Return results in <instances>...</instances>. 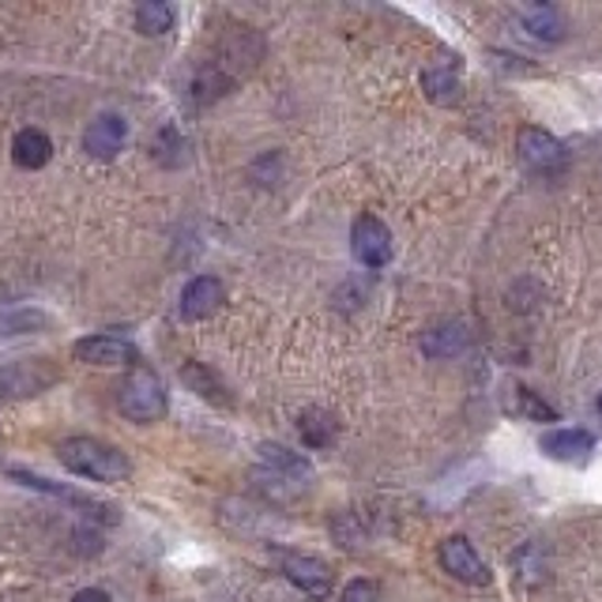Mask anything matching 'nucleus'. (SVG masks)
Segmentation results:
<instances>
[{
	"instance_id": "nucleus-1",
	"label": "nucleus",
	"mask_w": 602,
	"mask_h": 602,
	"mask_svg": "<svg viewBox=\"0 0 602 602\" xmlns=\"http://www.w3.org/2000/svg\"><path fill=\"white\" fill-rule=\"evenodd\" d=\"M57 459L79 478H91V482H125L132 475V464L125 452L102 445L94 437H68L57 445Z\"/></svg>"
},
{
	"instance_id": "nucleus-2",
	"label": "nucleus",
	"mask_w": 602,
	"mask_h": 602,
	"mask_svg": "<svg viewBox=\"0 0 602 602\" xmlns=\"http://www.w3.org/2000/svg\"><path fill=\"white\" fill-rule=\"evenodd\" d=\"M118 406L129 422H158L170 411V400H166V388L155 369L132 366V374L118 388Z\"/></svg>"
},
{
	"instance_id": "nucleus-3",
	"label": "nucleus",
	"mask_w": 602,
	"mask_h": 602,
	"mask_svg": "<svg viewBox=\"0 0 602 602\" xmlns=\"http://www.w3.org/2000/svg\"><path fill=\"white\" fill-rule=\"evenodd\" d=\"M57 380V369L46 358H15L0 366V395L4 400H26V395H38Z\"/></svg>"
},
{
	"instance_id": "nucleus-4",
	"label": "nucleus",
	"mask_w": 602,
	"mask_h": 602,
	"mask_svg": "<svg viewBox=\"0 0 602 602\" xmlns=\"http://www.w3.org/2000/svg\"><path fill=\"white\" fill-rule=\"evenodd\" d=\"M516 150H520V163L535 174H561L569 166V150L557 136H550L546 129H520V140H516Z\"/></svg>"
},
{
	"instance_id": "nucleus-5",
	"label": "nucleus",
	"mask_w": 602,
	"mask_h": 602,
	"mask_svg": "<svg viewBox=\"0 0 602 602\" xmlns=\"http://www.w3.org/2000/svg\"><path fill=\"white\" fill-rule=\"evenodd\" d=\"M350 249L366 268H384L392 260V230L377 215H358V223L350 230Z\"/></svg>"
},
{
	"instance_id": "nucleus-6",
	"label": "nucleus",
	"mask_w": 602,
	"mask_h": 602,
	"mask_svg": "<svg viewBox=\"0 0 602 602\" xmlns=\"http://www.w3.org/2000/svg\"><path fill=\"white\" fill-rule=\"evenodd\" d=\"M441 565H445L448 577H456L464 583H475V588L490 583V569H486V561L478 557V550L467 543L464 535H452V538L441 543Z\"/></svg>"
},
{
	"instance_id": "nucleus-7",
	"label": "nucleus",
	"mask_w": 602,
	"mask_h": 602,
	"mask_svg": "<svg viewBox=\"0 0 602 602\" xmlns=\"http://www.w3.org/2000/svg\"><path fill=\"white\" fill-rule=\"evenodd\" d=\"M73 354L87 366H140V350L121 335H87L76 343Z\"/></svg>"
},
{
	"instance_id": "nucleus-8",
	"label": "nucleus",
	"mask_w": 602,
	"mask_h": 602,
	"mask_svg": "<svg viewBox=\"0 0 602 602\" xmlns=\"http://www.w3.org/2000/svg\"><path fill=\"white\" fill-rule=\"evenodd\" d=\"M282 577L290 583H298L309 599H327L332 595V569L321 557H305V554H282Z\"/></svg>"
},
{
	"instance_id": "nucleus-9",
	"label": "nucleus",
	"mask_w": 602,
	"mask_h": 602,
	"mask_svg": "<svg viewBox=\"0 0 602 602\" xmlns=\"http://www.w3.org/2000/svg\"><path fill=\"white\" fill-rule=\"evenodd\" d=\"M226 301V287L215 276H197L185 282L181 290V316L185 321H208L223 309Z\"/></svg>"
},
{
	"instance_id": "nucleus-10",
	"label": "nucleus",
	"mask_w": 602,
	"mask_h": 602,
	"mask_svg": "<svg viewBox=\"0 0 602 602\" xmlns=\"http://www.w3.org/2000/svg\"><path fill=\"white\" fill-rule=\"evenodd\" d=\"M538 448L557 464H588L595 452V437L588 430H550L538 437Z\"/></svg>"
},
{
	"instance_id": "nucleus-11",
	"label": "nucleus",
	"mask_w": 602,
	"mask_h": 602,
	"mask_svg": "<svg viewBox=\"0 0 602 602\" xmlns=\"http://www.w3.org/2000/svg\"><path fill=\"white\" fill-rule=\"evenodd\" d=\"M125 140H129V129H125V121H121L118 113H102V118H94L91 125H87V132H83L87 155L102 158V163H105V158H113V155H121Z\"/></svg>"
},
{
	"instance_id": "nucleus-12",
	"label": "nucleus",
	"mask_w": 602,
	"mask_h": 602,
	"mask_svg": "<svg viewBox=\"0 0 602 602\" xmlns=\"http://www.w3.org/2000/svg\"><path fill=\"white\" fill-rule=\"evenodd\" d=\"M49 327V316L34 305H20V301H0V339L12 335H38Z\"/></svg>"
},
{
	"instance_id": "nucleus-13",
	"label": "nucleus",
	"mask_w": 602,
	"mask_h": 602,
	"mask_svg": "<svg viewBox=\"0 0 602 602\" xmlns=\"http://www.w3.org/2000/svg\"><path fill=\"white\" fill-rule=\"evenodd\" d=\"M422 91H426L430 102L452 105L464 94V79H459V73L452 65H430L426 73H422Z\"/></svg>"
},
{
	"instance_id": "nucleus-14",
	"label": "nucleus",
	"mask_w": 602,
	"mask_h": 602,
	"mask_svg": "<svg viewBox=\"0 0 602 602\" xmlns=\"http://www.w3.org/2000/svg\"><path fill=\"white\" fill-rule=\"evenodd\" d=\"M260 464H268L279 482H309V478H313L309 459H301V456H294V452H287L279 445H260Z\"/></svg>"
},
{
	"instance_id": "nucleus-15",
	"label": "nucleus",
	"mask_w": 602,
	"mask_h": 602,
	"mask_svg": "<svg viewBox=\"0 0 602 602\" xmlns=\"http://www.w3.org/2000/svg\"><path fill=\"white\" fill-rule=\"evenodd\" d=\"M49 155H53V144L46 132H38V129H23L20 136L12 140V158H15V166H23V170H42V166L49 163Z\"/></svg>"
},
{
	"instance_id": "nucleus-16",
	"label": "nucleus",
	"mask_w": 602,
	"mask_h": 602,
	"mask_svg": "<svg viewBox=\"0 0 602 602\" xmlns=\"http://www.w3.org/2000/svg\"><path fill=\"white\" fill-rule=\"evenodd\" d=\"M524 26L531 34H535L538 42H561L565 31H569V23H565L561 8L554 4H535L524 12Z\"/></svg>"
},
{
	"instance_id": "nucleus-17",
	"label": "nucleus",
	"mask_w": 602,
	"mask_h": 602,
	"mask_svg": "<svg viewBox=\"0 0 602 602\" xmlns=\"http://www.w3.org/2000/svg\"><path fill=\"white\" fill-rule=\"evenodd\" d=\"M467 327L464 324H441L433 327V332L422 335V350L430 354V358H448V354H459L467 347Z\"/></svg>"
},
{
	"instance_id": "nucleus-18",
	"label": "nucleus",
	"mask_w": 602,
	"mask_h": 602,
	"mask_svg": "<svg viewBox=\"0 0 602 602\" xmlns=\"http://www.w3.org/2000/svg\"><path fill=\"white\" fill-rule=\"evenodd\" d=\"M181 380L192 388V392H200L203 400H211L215 406H226L230 403V395H226V388H223V380H219L215 374H211L208 366H200V361H185V369H181Z\"/></svg>"
},
{
	"instance_id": "nucleus-19",
	"label": "nucleus",
	"mask_w": 602,
	"mask_h": 602,
	"mask_svg": "<svg viewBox=\"0 0 602 602\" xmlns=\"http://www.w3.org/2000/svg\"><path fill=\"white\" fill-rule=\"evenodd\" d=\"M177 12L170 4H163V0H147V4L136 8V31L147 34V38H158V34H166L174 26Z\"/></svg>"
},
{
	"instance_id": "nucleus-20",
	"label": "nucleus",
	"mask_w": 602,
	"mask_h": 602,
	"mask_svg": "<svg viewBox=\"0 0 602 602\" xmlns=\"http://www.w3.org/2000/svg\"><path fill=\"white\" fill-rule=\"evenodd\" d=\"M298 430L309 448H327L335 441V422H332V414H324V411H305Z\"/></svg>"
},
{
	"instance_id": "nucleus-21",
	"label": "nucleus",
	"mask_w": 602,
	"mask_h": 602,
	"mask_svg": "<svg viewBox=\"0 0 602 602\" xmlns=\"http://www.w3.org/2000/svg\"><path fill=\"white\" fill-rule=\"evenodd\" d=\"M512 411L516 414H527V419H535V422H557V411L550 403H543L538 400L531 388H516V403H512Z\"/></svg>"
},
{
	"instance_id": "nucleus-22",
	"label": "nucleus",
	"mask_w": 602,
	"mask_h": 602,
	"mask_svg": "<svg viewBox=\"0 0 602 602\" xmlns=\"http://www.w3.org/2000/svg\"><path fill=\"white\" fill-rule=\"evenodd\" d=\"M339 602H380V588L374 580H350Z\"/></svg>"
},
{
	"instance_id": "nucleus-23",
	"label": "nucleus",
	"mask_w": 602,
	"mask_h": 602,
	"mask_svg": "<svg viewBox=\"0 0 602 602\" xmlns=\"http://www.w3.org/2000/svg\"><path fill=\"white\" fill-rule=\"evenodd\" d=\"M73 602H110V595H105V591H99V588H87V591H79Z\"/></svg>"
},
{
	"instance_id": "nucleus-24",
	"label": "nucleus",
	"mask_w": 602,
	"mask_h": 602,
	"mask_svg": "<svg viewBox=\"0 0 602 602\" xmlns=\"http://www.w3.org/2000/svg\"><path fill=\"white\" fill-rule=\"evenodd\" d=\"M599 411H602V395H599Z\"/></svg>"
}]
</instances>
